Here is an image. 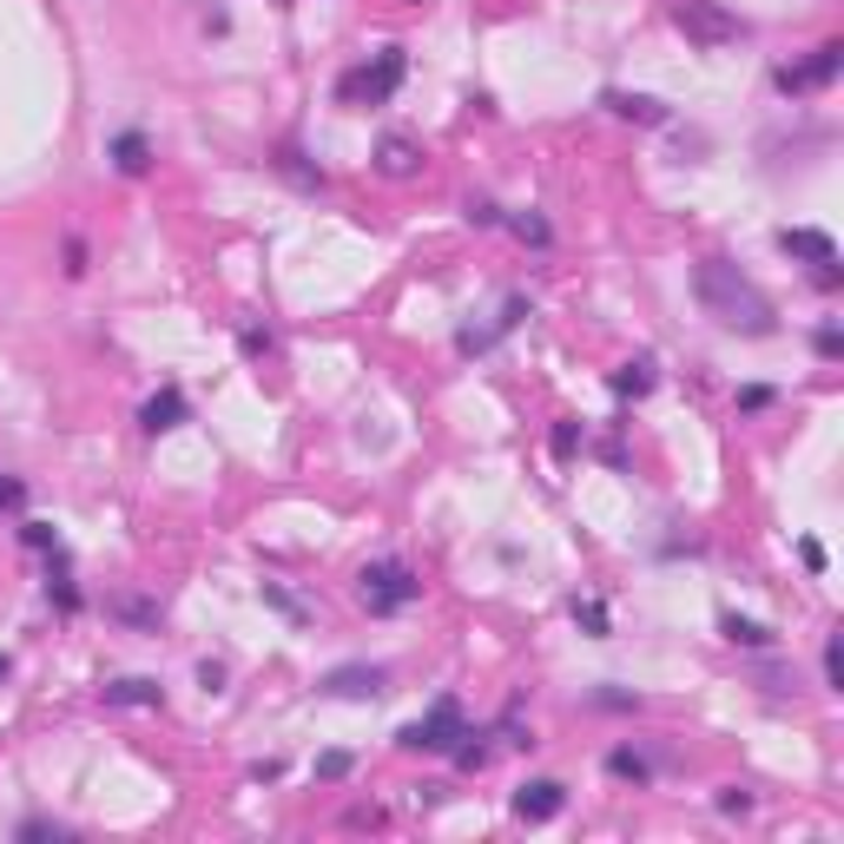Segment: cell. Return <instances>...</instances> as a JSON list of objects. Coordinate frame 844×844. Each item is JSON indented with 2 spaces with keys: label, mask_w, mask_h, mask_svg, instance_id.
Wrapping results in <instances>:
<instances>
[{
  "label": "cell",
  "mask_w": 844,
  "mask_h": 844,
  "mask_svg": "<svg viewBox=\"0 0 844 844\" xmlns=\"http://www.w3.org/2000/svg\"><path fill=\"white\" fill-rule=\"evenodd\" d=\"M8 673H14V660H8V653H0V680H8Z\"/></svg>",
  "instance_id": "39"
},
{
  "label": "cell",
  "mask_w": 844,
  "mask_h": 844,
  "mask_svg": "<svg viewBox=\"0 0 844 844\" xmlns=\"http://www.w3.org/2000/svg\"><path fill=\"white\" fill-rule=\"evenodd\" d=\"M594 706H608V713H640V693H614V687H601Z\"/></svg>",
  "instance_id": "27"
},
{
  "label": "cell",
  "mask_w": 844,
  "mask_h": 844,
  "mask_svg": "<svg viewBox=\"0 0 844 844\" xmlns=\"http://www.w3.org/2000/svg\"><path fill=\"white\" fill-rule=\"evenodd\" d=\"M608 779H621V785H647V779H653V758L634 752V745H614V752H608Z\"/></svg>",
  "instance_id": "16"
},
{
  "label": "cell",
  "mask_w": 844,
  "mask_h": 844,
  "mask_svg": "<svg viewBox=\"0 0 844 844\" xmlns=\"http://www.w3.org/2000/svg\"><path fill=\"white\" fill-rule=\"evenodd\" d=\"M265 601H271V608H278L284 621H304V601H291V594H284L278 580H265Z\"/></svg>",
  "instance_id": "26"
},
{
  "label": "cell",
  "mask_w": 844,
  "mask_h": 844,
  "mask_svg": "<svg viewBox=\"0 0 844 844\" xmlns=\"http://www.w3.org/2000/svg\"><path fill=\"white\" fill-rule=\"evenodd\" d=\"M238 344H244V357H271V336H265V330H244Z\"/></svg>",
  "instance_id": "34"
},
{
  "label": "cell",
  "mask_w": 844,
  "mask_h": 844,
  "mask_svg": "<svg viewBox=\"0 0 844 844\" xmlns=\"http://www.w3.org/2000/svg\"><path fill=\"white\" fill-rule=\"evenodd\" d=\"M350 766H357L350 752H323V758H317V779H350Z\"/></svg>",
  "instance_id": "25"
},
{
  "label": "cell",
  "mask_w": 844,
  "mask_h": 844,
  "mask_svg": "<svg viewBox=\"0 0 844 844\" xmlns=\"http://www.w3.org/2000/svg\"><path fill=\"white\" fill-rule=\"evenodd\" d=\"M798 561H805L811 574H824V548H818V541H798Z\"/></svg>",
  "instance_id": "36"
},
{
  "label": "cell",
  "mask_w": 844,
  "mask_h": 844,
  "mask_svg": "<svg viewBox=\"0 0 844 844\" xmlns=\"http://www.w3.org/2000/svg\"><path fill=\"white\" fill-rule=\"evenodd\" d=\"M66 278H87V238H66Z\"/></svg>",
  "instance_id": "30"
},
{
  "label": "cell",
  "mask_w": 844,
  "mask_h": 844,
  "mask_svg": "<svg viewBox=\"0 0 844 844\" xmlns=\"http://www.w3.org/2000/svg\"><path fill=\"white\" fill-rule=\"evenodd\" d=\"M567 811V785L561 779H528V785H515V818L522 824H548V818H561Z\"/></svg>",
  "instance_id": "9"
},
{
  "label": "cell",
  "mask_w": 844,
  "mask_h": 844,
  "mask_svg": "<svg viewBox=\"0 0 844 844\" xmlns=\"http://www.w3.org/2000/svg\"><path fill=\"white\" fill-rule=\"evenodd\" d=\"M357 601L383 621V614H402V608L422 601V580H415L409 561H370V567L357 574Z\"/></svg>",
  "instance_id": "3"
},
{
  "label": "cell",
  "mask_w": 844,
  "mask_h": 844,
  "mask_svg": "<svg viewBox=\"0 0 844 844\" xmlns=\"http://www.w3.org/2000/svg\"><path fill=\"white\" fill-rule=\"evenodd\" d=\"M199 8H212V0H199Z\"/></svg>",
  "instance_id": "41"
},
{
  "label": "cell",
  "mask_w": 844,
  "mask_h": 844,
  "mask_svg": "<svg viewBox=\"0 0 844 844\" xmlns=\"http://www.w3.org/2000/svg\"><path fill=\"white\" fill-rule=\"evenodd\" d=\"M199 687H205V693H225V666L205 660V666H199Z\"/></svg>",
  "instance_id": "35"
},
{
  "label": "cell",
  "mask_w": 844,
  "mask_h": 844,
  "mask_svg": "<svg viewBox=\"0 0 844 844\" xmlns=\"http://www.w3.org/2000/svg\"><path fill=\"white\" fill-rule=\"evenodd\" d=\"M653 389V357H634L614 370V396H647Z\"/></svg>",
  "instance_id": "19"
},
{
  "label": "cell",
  "mask_w": 844,
  "mask_h": 844,
  "mask_svg": "<svg viewBox=\"0 0 844 844\" xmlns=\"http://www.w3.org/2000/svg\"><path fill=\"white\" fill-rule=\"evenodd\" d=\"M719 634H726L732 647H752V653H772V647H779L772 627H758V621H745V614H719Z\"/></svg>",
  "instance_id": "15"
},
{
  "label": "cell",
  "mask_w": 844,
  "mask_h": 844,
  "mask_svg": "<svg viewBox=\"0 0 844 844\" xmlns=\"http://www.w3.org/2000/svg\"><path fill=\"white\" fill-rule=\"evenodd\" d=\"M469 732V713H462V700L456 693H443L430 713H422V719H409L402 732H396V745L402 752H456V739Z\"/></svg>",
  "instance_id": "5"
},
{
  "label": "cell",
  "mask_w": 844,
  "mask_h": 844,
  "mask_svg": "<svg viewBox=\"0 0 844 844\" xmlns=\"http://www.w3.org/2000/svg\"><path fill=\"white\" fill-rule=\"evenodd\" d=\"M779 251H785V258H798V265H811V278H818V271H837V244H831L824 231H811V225H785V231H779Z\"/></svg>",
  "instance_id": "8"
},
{
  "label": "cell",
  "mask_w": 844,
  "mask_h": 844,
  "mask_svg": "<svg viewBox=\"0 0 844 844\" xmlns=\"http://www.w3.org/2000/svg\"><path fill=\"white\" fill-rule=\"evenodd\" d=\"M179 422H186V396H179V389L145 396V409H139V430H145V436H165V430H179Z\"/></svg>",
  "instance_id": "11"
},
{
  "label": "cell",
  "mask_w": 844,
  "mask_h": 844,
  "mask_svg": "<svg viewBox=\"0 0 844 844\" xmlns=\"http://www.w3.org/2000/svg\"><path fill=\"white\" fill-rule=\"evenodd\" d=\"M21 837H66V824H53V818H27Z\"/></svg>",
  "instance_id": "33"
},
{
  "label": "cell",
  "mask_w": 844,
  "mask_h": 844,
  "mask_svg": "<svg viewBox=\"0 0 844 844\" xmlns=\"http://www.w3.org/2000/svg\"><path fill=\"white\" fill-rule=\"evenodd\" d=\"M811 350H818V357H824V363H837V357H844V336H837V330H831V323H824V330H818V336H811Z\"/></svg>",
  "instance_id": "28"
},
{
  "label": "cell",
  "mask_w": 844,
  "mask_h": 844,
  "mask_svg": "<svg viewBox=\"0 0 844 844\" xmlns=\"http://www.w3.org/2000/svg\"><path fill=\"white\" fill-rule=\"evenodd\" d=\"M772 402H779V389H772V383H745V389H739V409H745V415L772 409Z\"/></svg>",
  "instance_id": "23"
},
{
  "label": "cell",
  "mask_w": 844,
  "mask_h": 844,
  "mask_svg": "<svg viewBox=\"0 0 844 844\" xmlns=\"http://www.w3.org/2000/svg\"><path fill=\"white\" fill-rule=\"evenodd\" d=\"M350 824H357V831H363V824L376 831V824H383V811H376V805H357V811H350Z\"/></svg>",
  "instance_id": "38"
},
{
  "label": "cell",
  "mask_w": 844,
  "mask_h": 844,
  "mask_svg": "<svg viewBox=\"0 0 844 844\" xmlns=\"http://www.w3.org/2000/svg\"><path fill=\"white\" fill-rule=\"evenodd\" d=\"M574 449H580V430H574V422H554V456L567 462Z\"/></svg>",
  "instance_id": "31"
},
{
  "label": "cell",
  "mask_w": 844,
  "mask_h": 844,
  "mask_svg": "<svg viewBox=\"0 0 844 844\" xmlns=\"http://www.w3.org/2000/svg\"><path fill=\"white\" fill-rule=\"evenodd\" d=\"M21 501H27V488H21V482H0V509H21Z\"/></svg>",
  "instance_id": "37"
},
{
  "label": "cell",
  "mask_w": 844,
  "mask_h": 844,
  "mask_svg": "<svg viewBox=\"0 0 844 844\" xmlns=\"http://www.w3.org/2000/svg\"><path fill=\"white\" fill-rule=\"evenodd\" d=\"M113 165H119L126 179H145V172H152V139H145L139 126H126V132L113 139Z\"/></svg>",
  "instance_id": "12"
},
{
  "label": "cell",
  "mask_w": 844,
  "mask_h": 844,
  "mask_svg": "<svg viewBox=\"0 0 844 844\" xmlns=\"http://www.w3.org/2000/svg\"><path fill=\"white\" fill-rule=\"evenodd\" d=\"M693 291H700V310H706L719 330H739V336H779L772 297L758 291L732 258H700V265H693Z\"/></svg>",
  "instance_id": "1"
},
{
  "label": "cell",
  "mask_w": 844,
  "mask_h": 844,
  "mask_svg": "<svg viewBox=\"0 0 844 844\" xmlns=\"http://www.w3.org/2000/svg\"><path fill=\"white\" fill-rule=\"evenodd\" d=\"M713 805H719L726 818H745V811H752V792H745V785H719V798H713Z\"/></svg>",
  "instance_id": "24"
},
{
  "label": "cell",
  "mask_w": 844,
  "mask_h": 844,
  "mask_svg": "<svg viewBox=\"0 0 844 844\" xmlns=\"http://www.w3.org/2000/svg\"><path fill=\"white\" fill-rule=\"evenodd\" d=\"M469 218H475V225H501V205H495V199H469Z\"/></svg>",
  "instance_id": "32"
},
{
  "label": "cell",
  "mask_w": 844,
  "mask_h": 844,
  "mask_svg": "<svg viewBox=\"0 0 844 844\" xmlns=\"http://www.w3.org/2000/svg\"><path fill=\"white\" fill-rule=\"evenodd\" d=\"M409 8H422V0H409Z\"/></svg>",
  "instance_id": "40"
},
{
  "label": "cell",
  "mask_w": 844,
  "mask_h": 844,
  "mask_svg": "<svg viewBox=\"0 0 844 844\" xmlns=\"http://www.w3.org/2000/svg\"><path fill=\"white\" fill-rule=\"evenodd\" d=\"M666 21L680 27L700 53H719V47H739V40H745V21H739L732 8H719V0H673Z\"/></svg>",
  "instance_id": "2"
},
{
  "label": "cell",
  "mask_w": 844,
  "mask_h": 844,
  "mask_svg": "<svg viewBox=\"0 0 844 844\" xmlns=\"http://www.w3.org/2000/svg\"><path fill=\"white\" fill-rule=\"evenodd\" d=\"M608 113H621V119H634V126H666V119H673L666 100H653V93H608Z\"/></svg>",
  "instance_id": "13"
},
{
  "label": "cell",
  "mask_w": 844,
  "mask_h": 844,
  "mask_svg": "<svg viewBox=\"0 0 844 844\" xmlns=\"http://www.w3.org/2000/svg\"><path fill=\"white\" fill-rule=\"evenodd\" d=\"M389 687V666H370V660H350V666H330L323 673V693L330 700H376Z\"/></svg>",
  "instance_id": "7"
},
{
  "label": "cell",
  "mask_w": 844,
  "mask_h": 844,
  "mask_svg": "<svg viewBox=\"0 0 844 844\" xmlns=\"http://www.w3.org/2000/svg\"><path fill=\"white\" fill-rule=\"evenodd\" d=\"M574 627H587V634H594V640H608V601H594V594H587V601H574Z\"/></svg>",
  "instance_id": "21"
},
{
  "label": "cell",
  "mask_w": 844,
  "mask_h": 844,
  "mask_svg": "<svg viewBox=\"0 0 844 844\" xmlns=\"http://www.w3.org/2000/svg\"><path fill=\"white\" fill-rule=\"evenodd\" d=\"M844 73V40H824V47H811V60H798V66H779L772 79H779V93H818V87H831V79Z\"/></svg>",
  "instance_id": "6"
},
{
  "label": "cell",
  "mask_w": 844,
  "mask_h": 844,
  "mask_svg": "<svg viewBox=\"0 0 844 844\" xmlns=\"http://www.w3.org/2000/svg\"><path fill=\"white\" fill-rule=\"evenodd\" d=\"M100 700H106V706H158L165 687H158V680H139V673H132V680H106Z\"/></svg>",
  "instance_id": "14"
},
{
  "label": "cell",
  "mask_w": 844,
  "mask_h": 844,
  "mask_svg": "<svg viewBox=\"0 0 844 844\" xmlns=\"http://www.w3.org/2000/svg\"><path fill=\"white\" fill-rule=\"evenodd\" d=\"M278 172H284V179H297L304 192H323V172H317V165H304V152H297V145H278Z\"/></svg>",
  "instance_id": "18"
},
{
  "label": "cell",
  "mask_w": 844,
  "mask_h": 844,
  "mask_svg": "<svg viewBox=\"0 0 844 844\" xmlns=\"http://www.w3.org/2000/svg\"><path fill=\"white\" fill-rule=\"evenodd\" d=\"M106 608H113V621H126V627H139V634H158V621H165L158 601H139V594H113Z\"/></svg>",
  "instance_id": "17"
},
{
  "label": "cell",
  "mask_w": 844,
  "mask_h": 844,
  "mask_svg": "<svg viewBox=\"0 0 844 844\" xmlns=\"http://www.w3.org/2000/svg\"><path fill=\"white\" fill-rule=\"evenodd\" d=\"M402 73H409V53H402V47H383L370 66H357V73L336 79V100H344V106H383V100H396Z\"/></svg>",
  "instance_id": "4"
},
{
  "label": "cell",
  "mask_w": 844,
  "mask_h": 844,
  "mask_svg": "<svg viewBox=\"0 0 844 844\" xmlns=\"http://www.w3.org/2000/svg\"><path fill=\"white\" fill-rule=\"evenodd\" d=\"M824 687L844 693V634H824Z\"/></svg>",
  "instance_id": "22"
},
{
  "label": "cell",
  "mask_w": 844,
  "mask_h": 844,
  "mask_svg": "<svg viewBox=\"0 0 844 844\" xmlns=\"http://www.w3.org/2000/svg\"><path fill=\"white\" fill-rule=\"evenodd\" d=\"M501 225H509L515 238H528V244H541V251L554 244V231H548V218H541V212H501Z\"/></svg>",
  "instance_id": "20"
},
{
  "label": "cell",
  "mask_w": 844,
  "mask_h": 844,
  "mask_svg": "<svg viewBox=\"0 0 844 844\" xmlns=\"http://www.w3.org/2000/svg\"><path fill=\"white\" fill-rule=\"evenodd\" d=\"M21 541H27V548H40V554H53V548H60V535H53V528H40V522H27V528H21Z\"/></svg>",
  "instance_id": "29"
},
{
  "label": "cell",
  "mask_w": 844,
  "mask_h": 844,
  "mask_svg": "<svg viewBox=\"0 0 844 844\" xmlns=\"http://www.w3.org/2000/svg\"><path fill=\"white\" fill-rule=\"evenodd\" d=\"M376 172H383V179H415V172H422V152H415V139L389 132V139L376 145Z\"/></svg>",
  "instance_id": "10"
}]
</instances>
